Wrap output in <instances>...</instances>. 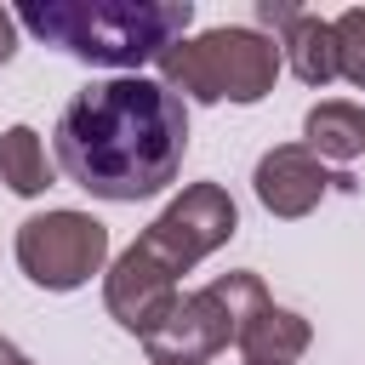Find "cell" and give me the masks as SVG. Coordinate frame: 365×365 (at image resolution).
Returning <instances> with one entry per match:
<instances>
[{
  "instance_id": "1",
  "label": "cell",
  "mask_w": 365,
  "mask_h": 365,
  "mask_svg": "<svg viewBox=\"0 0 365 365\" xmlns=\"http://www.w3.org/2000/svg\"><path fill=\"white\" fill-rule=\"evenodd\" d=\"M57 171L108 205L154 200L188 154V103L148 74L80 86L57 114Z\"/></svg>"
},
{
  "instance_id": "2",
  "label": "cell",
  "mask_w": 365,
  "mask_h": 365,
  "mask_svg": "<svg viewBox=\"0 0 365 365\" xmlns=\"http://www.w3.org/2000/svg\"><path fill=\"white\" fill-rule=\"evenodd\" d=\"M11 17L34 40L80 63L137 74L143 63H160L177 40H188L194 0H23Z\"/></svg>"
},
{
  "instance_id": "3",
  "label": "cell",
  "mask_w": 365,
  "mask_h": 365,
  "mask_svg": "<svg viewBox=\"0 0 365 365\" xmlns=\"http://www.w3.org/2000/svg\"><path fill=\"white\" fill-rule=\"evenodd\" d=\"M279 46L274 34L251 29V23H217L205 34L177 40L160 57V86L177 91L182 103H262L279 80Z\"/></svg>"
},
{
  "instance_id": "4",
  "label": "cell",
  "mask_w": 365,
  "mask_h": 365,
  "mask_svg": "<svg viewBox=\"0 0 365 365\" xmlns=\"http://www.w3.org/2000/svg\"><path fill=\"white\" fill-rule=\"evenodd\" d=\"M17 268L40 291H80L108 268V228L74 205L34 211L17 222Z\"/></svg>"
},
{
  "instance_id": "5",
  "label": "cell",
  "mask_w": 365,
  "mask_h": 365,
  "mask_svg": "<svg viewBox=\"0 0 365 365\" xmlns=\"http://www.w3.org/2000/svg\"><path fill=\"white\" fill-rule=\"evenodd\" d=\"M240 234V205L222 182H188L131 245L148 251L171 279H182L194 262H205L211 251H222Z\"/></svg>"
},
{
  "instance_id": "6",
  "label": "cell",
  "mask_w": 365,
  "mask_h": 365,
  "mask_svg": "<svg viewBox=\"0 0 365 365\" xmlns=\"http://www.w3.org/2000/svg\"><path fill=\"white\" fill-rule=\"evenodd\" d=\"M228 342H234V319L217 302V291L200 285L171 302V314L143 336V354L148 365H211Z\"/></svg>"
},
{
  "instance_id": "7",
  "label": "cell",
  "mask_w": 365,
  "mask_h": 365,
  "mask_svg": "<svg viewBox=\"0 0 365 365\" xmlns=\"http://www.w3.org/2000/svg\"><path fill=\"white\" fill-rule=\"evenodd\" d=\"M251 188H257V200H262V211L268 217H285V222H297V217H308L331 188H354V177L348 171H331L325 160H314L302 143H274L262 160H257V171H251Z\"/></svg>"
},
{
  "instance_id": "8",
  "label": "cell",
  "mask_w": 365,
  "mask_h": 365,
  "mask_svg": "<svg viewBox=\"0 0 365 365\" xmlns=\"http://www.w3.org/2000/svg\"><path fill=\"white\" fill-rule=\"evenodd\" d=\"M177 297H182V285H177L148 251H137V245H125V251L103 268V308H108V319H114L120 331H131L137 342L171 314Z\"/></svg>"
},
{
  "instance_id": "9",
  "label": "cell",
  "mask_w": 365,
  "mask_h": 365,
  "mask_svg": "<svg viewBox=\"0 0 365 365\" xmlns=\"http://www.w3.org/2000/svg\"><path fill=\"white\" fill-rule=\"evenodd\" d=\"M257 23H262V29H274L279 63H285L302 86L325 91V86L336 80V40H331V17L302 11V6H291V0H257Z\"/></svg>"
},
{
  "instance_id": "10",
  "label": "cell",
  "mask_w": 365,
  "mask_h": 365,
  "mask_svg": "<svg viewBox=\"0 0 365 365\" xmlns=\"http://www.w3.org/2000/svg\"><path fill=\"white\" fill-rule=\"evenodd\" d=\"M308 342H314V325L297 308H279L274 297L257 314H245L234 331V348L245 354V365H297L308 354Z\"/></svg>"
},
{
  "instance_id": "11",
  "label": "cell",
  "mask_w": 365,
  "mask_h": 365,
  "mask_svg": "<svg viewBox=\"0 0 365 365\" xmlns=\"http://www.w3.org/2000/svg\"><path fill=\"white\" fill-rule=\"evenodd\" d=\"M302 148L325 165H348L365 154V108L348 97H325L302 114Z\"/></svg>"
},
{
  "instance_id": "12",
  "label": "cell",
  "mask_w": 365,
  "mask_h": 365,
  "mask_svg": "<svg viewBox=\"0 0 365 365\" xmlns=\"http://www.w3.org/2000/svg\"><path fill=\"white\" fill-rule=\"evenodd\" d=\"M51 160H46V143L34 125H6L0 131V182L23 200H40L51 188Z\"/></svg>"
},
{
  "instance_id": "13",
  "label": "cell",
  "mask_w": 365,
  "mask_h": 365,
  "mask_svg": "<svg viewBox=\"0 0 365 365\" xmlns=\"http://www.w3.org/2000/svg\"><path fill=\"white\" fill-rule=\"evenodd\" d=\"M331 40H336V80L365 91V6H348L342 17H331Z\"/></svg>"
},
{
  "instance_id": "14",
  "label": "cell",
  "mask_w": 365,
  "mask_h": 365,
  "mask_svg": "<svg viewBox=\"0 0 365 365\" xmlns=\"http://www.w3.org/2000/svg\"><path fill=\"white\" fill-rule=\"evenodd\" d=\"M17 57V17H11V6H0V68Z\"/></svg>"
},
{
  "instance_id": "15",
  "label": "cell",
  "mask_w": 365,
  "mask_h": 365,
  "mask_svg": "<svg viewBox=\"0 0 365 365\" xmlns=\"http://www.w3.org/2000/svg\"><path fill=\"white\" fill-rule=\"evenodd\" d=\"M0 365H34V359H29V354H23L11 336H0Z\"/></svg>"
}]
</instances>
